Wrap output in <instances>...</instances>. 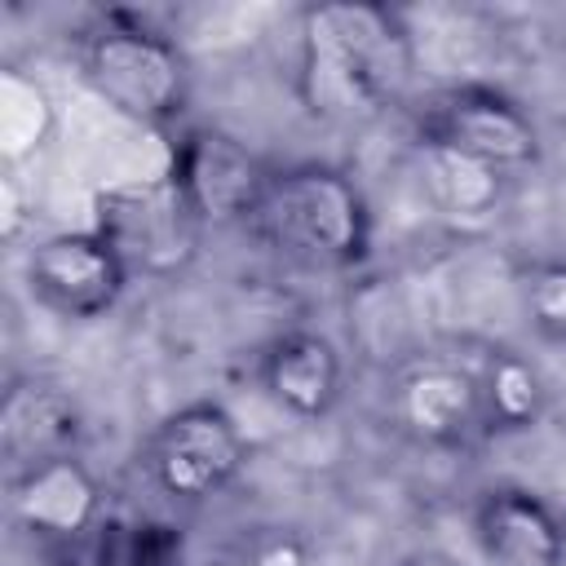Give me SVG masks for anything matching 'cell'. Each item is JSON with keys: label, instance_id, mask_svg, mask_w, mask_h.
Wrapping results in <instances>:
<instances>
[{"label": "cell", "instance_id": "d6986e66", "mask_svg": "<svg viewBox=\"0 0 566 566\" xmlns=\"http://www.w3.org/2000/svg\"><path fill=\"white\" fill-rule=\"evenodd\" d=\"M221 566H314V557L292 526H248L230 539Z\"/></svg>", "mask_w": 566, "mask_h": 566}, {"label": "cell", "instance_id": "44dd1931", "mask_svg": "<svg viewBox=\"0 0 566 566\" xmlns=\"http://www.w3.org/2000/svg\"><path fill=\"white\" fill-rule=\"evenodd\" d=\"M398 566H455L447 553H433V548H420V553H411V557H402Z\"/></svg>", "mask_w": 566, "mask_h": 566}, {"label": "cell", "instance_id": "9c48e42d", "mask_svg": "<svg viewBox=\"0 0 566 566\" xmlns=\"http://www.w3.org/2000/svg\"><path fill=\"white\" fill-rule=\"evenodd\" d=\"M389 420L420 447L455 451L486 433L478 371L447 358H411L389 385Z\"/></svg>", "mask_w": 566, "mask_h": 566}, {"label": "cell", "instance_id": "5b68a950", "mask_svg": "<svg viewBox=\"0 0 566 566\" xmlns=\"http://www.w3.org/2000/svg\"><path fill=\"white\" fill-rule=\"evenodd\" d=\"M248 464V438L221 402H190L164 416L146 442L155 486L177 504L221 495Z\"/></svg>", "mask_w": 566, "mask_h": 566}, {"label": "cell", "instance_id": "6da1fadb", "mask_svg": "<svg viewBox=\"0 0 566 566\" xmlns=\"http://www.w3.org/2000/svg\"><path fill=\"white\" fill-rule=\"evenodd\" d=\"M411 31L385 4L336 0L301 13L296 97L323 124H367L411 80Z\"/></svg>", "mask_w": 566, "mask_h": 566}, {"label": "cell", "instance_id": "30bf717a", "mask_svg": "<svg viewBox=\"0 0 566 566\" xmlns=\"http://www.w3.org/2000/svg\"><path fill=\"white\" fill-rule=\"evenodd\" d=\"M9 513L27 535L57 548L80 539L106 513L102 482L80 455H57L9 478Z\"/></svg>", "mask_w": 566, "mask_h": 566}, {"label": "cell", "instance_id": "ba28073f", "mask_svg": "<svg viewBox=\"0 0 566 566\" xmlns=\"http://www.w3.org/2000/svg\"><path fill=\"white\" fill-rule=\"evenodd\" d=\"M22 274L31 301L66 323L102 318L133 283V274L97 230H66L31 243Z\"/></svg>", "mask_w": 566, "mask_h": 566}, {"label": "cell", "instance_id": "277c9868", "mask_svg": "<svg viewBox=\"0 0 566 566\" xmlns=\"http://www.w3.org/2000/svg\"><path fill=\"white\" fill-rule=\"evenodd\" d=\"M93 230L115 248L133 279H177L199 256L203 239V221L168 172L97 190Z\"/></svg>", "mask_w": 566, "mask_h": 566}, {"label": "cell", "instance_id": "ffe728a7", "mask_svg": "<svg viewBox=\"0 0 566 566\" xmlns=\"http://www.w3.org/2000/svg\"><path fill=\"white\" fill-rule=\"evenodd\" d=\"M22 226H27V203H22L18 177L4 172V181H0V230H4V239L13 243V239L22 234Z\"/></svg>", "mask_w": 566, "mask_h": 566}, {"label": "cell", "instance_id": "8fae6325", "mask_svg": "<svg viewBox=\"0 0 566 566\" xmlns=\"http://www.w3.org/2000/svg\"><path fill=\"white\" fill-rule=\"evenodd\" d=\"M80 438H84L80 402L62 385L27 376V380H13L4 389V402H0V455L9 464V478L27 473V469H35L44 460L75 455Z\"/></svg>", "mask_w": 566, "mask_h": 566}, {"label": "cell", "instance_id": "e0dca14e", "mask_svg": "<svg viewBox=\"0 0 566 566\" xmlns=\"http://www.w3.org/2000/svg\"><path fill=\"white\" fill-rule=\"evenodd\" d=\"M53 124H57V111H53L49 88L40 80H31L27 71L4 66L0 71V150H4V164H22L35 150H44L53 137Z\"/></svg>", "mask_w": 566, "mask_h": 566}, {"label": "cell", "instance_id": "ac0fdd59", "mask_svg": "<svg viewBox=\"0 0 566 566\" xmlns=\"http://www.w3.org/2000/svg\"><path fill=\"white\" fill-rule=\"evenodd\" d=\"M522 310L548 345H566V261H535L522 274Z\"/></svg>", "mask_w": 566, "mask_h": 566}, {"label": "cell", "instance_id": "4fadbf2b", "mask_svg": "<svg viewBox=\"0 0 566 566\" xmlns=\"http://www.w3.org/2000/svg\"><path fill=\"white\" fill-rule=\"evenodd\" d=\"M265 394L296 420H323L345 389V358L323 332H283L261 358Z\"/></svg>", "mask_w": 566, "mask_h": 566}, {"label": "cell", "instance_id": "52a82bcc", "mask_svg": "<svg viewBox=\"0 0 566 566\" xmlns=\"http://www.w3.org/2000/svg\"><path fill=\"white\" fill-rule=\"evenodd\" d=\"M168 177L208 230L239 221L252 226L274 168H265L256 150H248V142H239L226 128H186L172 146Z\"/></svg>", "mask_w": 566, "mask_h": 566}, {"label": "cell", "instance_id": "7a4b0ae2", "mask_svg": "<svg viewBox=\"0 0 566 566\" xmlns=\"http://www.w3.org/2000/svg\"><path fill=\"white\" fill-rule=\"evenodd\" d=\"M252 226L274 252L310 270H354L371 252L367 195L332 164L274 168Z\"/></svg>", "mask_w": 566, "mask_h": 566}, {"label": "cell", "instance_id": "9a60e30c", "mask_svg": "<svg viewBox=\"0 0 566 566\" xmlns=\"http://www.w3.org/2000/svg\"><path fill=\"white\" fill-rule=\"evenodd\" d=\"M420 181H424V195L433 199V208L455 221L495 212L500 190H504V172H495L478 159H464L455 150H442V146H420Z\"/></svg>", "mask_w": 566, "mask_h": 566}, {"label": "cell", "instance_id": "2e32d148", "mask_svg": "<svg viewBox=\"0 0 566 566\" xmlns=\"http://www.w3.org/2000/svg\"><path fill=\"white\" fill-rule=\"evenodd\" d=\"M478 385H482L486 433H517L544 416L548 389H544L535 363H526L513 349H495L486 358V367L478 371Z\"/></svg>", "mask_w": 566, "mask_h": 566}, {"label": "cell", "instance_id": "7c38bea8", "mask_svg": "<svg viewBox=\"0 0 566 566\" xmlns=\"http://www.w3.org/2000/svg\"><path fill=\"white\" fill-rule=\"evenodd\" d=\"M473 535L500 566H562L566 526L562 517L522 486H495L473 509Z\"/></svg>", "mask_w": 566, "mask_h": 566}, {"label": "cell", "instance_id": "8992f818", "mask_svg": "<svg viewBox=\"0 0 566 566\" xmlns=\"http://www.w3.org/2000/svg\"><path fill=\"white\" fill-rule=\"evenodd\" d=\"M420 146H442L464 159H478L495 172H517L539 159L535 119L500 88L455 84L433 93L416 115Z\"/></svg>", "mask_w": 566, "mask_h": 566}, {"label": "cell", "instance_id": "5bb4252c", "mask_svg": "<svg viewBox=\"0 0 566 566\" xmlns=\"http://www.w3.org/2000/svg\"><path fill=\"white\" fill-rule=\"evenodd\" d=\"M181 531L150 517L102 513L80 539L53 548V566H177Z\"/></svg>", "mask_w": 566, "mask_h": 566}, {"label": "cell", "instance_id": "3957f363", "mask_svg": "<svg viewBox=\"0 0 566 566\" xmlns=\"http://www.w3.org/2000/svg\"><path fill=\"white\" fill-rule=\"evenodd\" d=\"M84 80L137 124H172L190 102V66L177 40L124 13L84 40Z\"/></svg>", "mask_w": 566, "mask_h": 566}]
</instances>
